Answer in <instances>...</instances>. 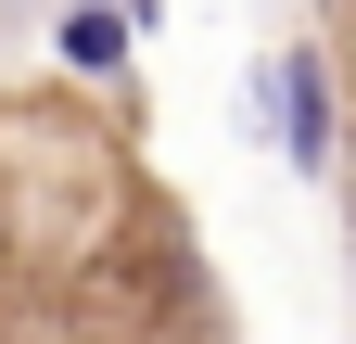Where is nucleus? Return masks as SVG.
I'll return each mask as SVG.
<instances>
[{"instance_id":"f257e3e1","label":"nucleus","mask_w":356,"mask_h":344,"mask_svg":"<svg viewBox=\"0 0 356 344\" xmlns=\"http://www.w3.org/2000/svg\"><path fill=\"white\" fill-rule=\"evenodd\" d=\"M242 90H254V127L280 141L293 179H331V153H343V90H331V52H318V38H280Z\"/></svg>"},{"instance_id":"f03ea898","label":"nucleus","mask_w":356,"mask_h":344,"mask_svg":"<svg viewBox=\"0 0 356 344\" xmlns=\"http://www.w3.org/2000/svg\"><path fill=\"white\" fill-rule=\"evenodd\" d=\"M127 52H140V13L127 0H64V26H51L64 77H127Z\"/></svg>"},{"instance_id":"7ed1b4c3","label":"nucleus","mask_w":356,"mask_h":344,"mask_svg":"<svg viewBox=\"0 0 356 344\" xmlns=\"http://www.w3.org/2000/svg\"><path fill=\"white\" fill-rule=\"evenodd\" d=\"M127 13H140V26H153V0H127Z\"/></svg>"}]
</instances>
